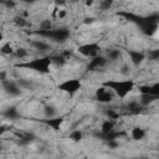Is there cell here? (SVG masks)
I'll list each match as a JSON object with an SVG mask.
<instances>
[{"label":"cell","mask_w":159,"mask_h":159,"mask_svg":"<svg viewBox=\"0 0 159 159\" xmlns=\"http://www.w3.org/2000/svg\"><path fill=\"white\" fill-rule=\"evenodd\" d=\"M31 46L34 47V50H37L41 53H45L46 51H48L51 48V46L43 40H35V41L31 42Z\"/></svg>","instance_id":"9"},{"label":"cell","mask_w":159,"mask_h":159,"mask_svg":"<svg viewBox=\"0 0 159 159\" xmlns=\"http://www.w3.org/2000/svg\"><path fill=\"white\" fill-rule=\"evenodd\" d=\"M51 65H52L51 56H43V57L30 60V61H27L25 63H21L19 66L26 67V68H30V70H34V71H37L40 73H47L50 71Z\"/></svg>","instance_id":"2"},{"label":"cell","mask_w":159,"mask_h":159,"mask_svg":"<svg viewBox=\"0 0 159 159\" xmlns=\"http://www.w3.org/2000/svg\"><path fill=\"white\" fill-rule=\"evenodd\" d=\"M107 88L114 92V94L119 98H125L134 88L133 80H109L103 83Z\"/></svg>","instance_id":"1"},{"label":"cell","mask_w":159,"mask_h":159,"mask_svg":"<svg viewBox=\"0 0 159 159\" xmlns=\"http://www.w3.org/2000/svg\"><path fill=\"white\" fill-rule=\"evenodd\" d=\"M14 22H15V25H16V26H19V27H25V26L27 25L26 19H25V17H22V16H17V17H15Z\"/></svg>","instance_id":"19"},{"label":"cell","mask_w":159,"mask_h":159,"mask_svg":"<svg viewBox=\"0 0 159 159\" xmlns=\"http://www.w3.org/2000/svg\"><path fill=\"white\" fill-rule=\"evenodd\" d=\"M14 52H15V50H12L10 42L2 45V47H1V53H2V55H10V56H11V55H14Z\"/></svg>","instance_id":"18"},{"label":"cell","mask_w":159,"mask_h":159,"mask_svg":"<svg viewBox=\"0 0 159 159\" xmlns=\"http://www.w3.org/2000/svg\"><path fill=\"white\" fill-rule=\"evenodd\" d=\"M82 138H83V133H82V130H80V129H73V130L70 133V139L73 140V142H76V143L81 142Z\"/></svg>","instance_id":"16"},{"label":"cell","mask_w":159,"mask_h":159,"mask_svg":"<svg viewBox=\"0 0 159 159\" xmlns=\"http://www.w3.org/2000/svg\"><path fill=\"white\" fill-rule=\"evenodd\" d=\"M114 92L111 91L109 88H107L106 86H102L99 88L96 89V99L99 102V103H103V104H107V103H111L114 98Z\"/></svg>","instance_id":"5"},{"label":"cell","mask_w":159,"mask_h":159,"mask_svg":"<svg viewBox=\"0 0 159 159\" xmlns=\"http://www.w3.org/2000/svg\"><path fill=\"white\" fill-rule=\"evenodd\" d=\"M56 113H57V111H56V108L53 106H46L45 107V116L47 118H55Z\"/></svg>","instance_id":"17"},{"label":"cell","mask_w":159,"mask_h":159,"mask_svg":"<svg viewBox=\"0 0 159 159\" xmlns=\"http://www.w3.org/2000/svg\"><path fill=\"white\" fill-rule=\"evenodd\" d=\"M135 159H148V158H135Z\"/></svg>","instance_id":"22"},{"label":"cell","mask_w":159,"mask_h":159,"mask_svg":"<svg viewBox=\"0 0 159 159\" xmlns=\"http://www.w3.org/2000/svg\"><path fill=\"white\" fill-rule=\"evenodd\" d=\"M145 137V130L140 127H134L132 129V138L134 140H142Z\"/></svg>","instance_id":"12"},{"label":"cell","mask_w":159,"mask_h":159,"mask_svg":"<svg viewBox=\"0 0 159 159\" xmlns=\"http://www.w3.org/2000/svg\"><path fill=\"white\" fill-rule=\"evenodd\" d=\"M81 87H82L81 81L80 80H76V78L65 80L62 83L58 84V89L62 91V92H66L68 94H73V93L78 92L81 89Z\"/></svg>","instance_id":"4"},{"label":"cell","mask_w":159,"mask_h":159,"mask_svg":"<svg viewBox=\"0 0 159 159\" xmlns=\"http://www.w3.org/2000/svg\"><path fill=\"white\" fill-rule=\"evenodd\" d=\"M14 56H15L17 60H25V58H27V56H29V51H27L26 48H24V47H20V48H16V50H15Z\"/></svg>","instance_id":"15"},{"label":"cell","mask_w":159,"mask_h":159,"mask_svg":"<svg viewBox=\"0 0 159 159\" xmlns=\"http://www.w3.org/2000/svg\"><path fill=\"white\" fill-rule=\"evenodd\" d=\"M113 129H114V120H112V119L104 120V122L102 123V125H101V130H102V133H103L104 135L112 134V133H113Z\"/></svg>","instance_id":"10"},{"label":"cell","mask_w":159,"mask_h":159,"mask_svg":"<svg viewBox=\"0 0 159 159\" xmlns=\"http://www.w3.org/2000/svg\"><path fill=\"white\" fill-rule=\"evenodd\" d=\"M107 60L108 61H118L120 57H122V52H120V50H117V48H114V50H109L108 52H107Z\"/></svg>","instance_id":"13"},{"label":"cell","mask_w":159,"mask_h":159,"mask_svg":"<svg viewBox=\"0 0 159 159\" xmlns=\"http://www.w3.org/2000/svg\"><path fill=\"white\" fill-rule=\"evenodd\" d=\"M2 87L10 96H19L21 92L20 84L15 81H11V80H6L5 82H2Z\"/></svg>","instance_id":"7"},{"label":"cell","mask_w":159,"mask_h":159,"mask_svg":"<svg viewBox=\"0 0 159 159\" xmlns=\"http://www.w3.org/2000/svg\"><path fill=\"white\" fill-rule=\"evenodd\" d=\"M51 61H52V65H56L57 67H62L66 62H67V60L60 53V55H53V56H51Z\"/></svg>","instance_id":"14"},{"label":"cell","mask_w":159,"mask_h":159,"mask_svg":"<svg viewBox=\"0 0 159 159\" xmlns=\"http://www.w3.org/2000/svg\"><path fill=\"white\" fill-rule=\"evenodd\" d=\"M107 62H108L107 57L99 55V56H97V57H94V58H91V61H89L87 68H88V71H96V70H99V68L104 67V66L107 65Z\"/></svg>","instance_id":"6"},{"label":"cell","mask_w":159,"mask_h":159,"mask_svg":"<svg viewBox=\"0 0 159 159\" xmlns=\"http://www.w3.org/2000/svg\"><path fill=\"white\" fill-rule=\"evenodd\" d=\"M128 55L130 57V62L134 65V66H139L144 60H145V55L143 52H139V51H135V50H130L128 51Z\"/></svg>","instance_id":"8"},{"label":"cell","mask_w":159,"mask_h":159,"mask_svg":"<svg viewBox=\"0 0 159 159\" xmlns=\"http://www.w3.org/2000/svg\"><path fill=\"white\" fill-rule=\"evenodd\" d=\"M78 53L82 55L83 57L86 58H94L97 56H99V52H101V47L97 42H89V43H84V45H81L78 46L77 48Z\"/></svg>","instance_id":"3"},{"label":"cell","mask_w":159,"mask_h":159,"mask_svg":"<svg viewBox=\"0 0 159 159\" xmlns=\"http://www.w3.org/2000/svg\"><path fill=\"white\" fill-rule=\"evenodd\" d=\"M143 106L139 103V101L137 102V101H133V102H130L129 104H128V112L130 113V114H139L142 111H143Z\"/></svg>","instance_id":"11"},{"label":"cell","mask_w":159,"mask_h":159,"mask_svg":"<svg viewBox=\"0 0 159 159\" xmlns=\"http://www.w3.org/2000/svg\"><path fill=\"white\" fill-rule=\"evenodd\" d=\"M150 86H152V94L154 97L159 98V82H155V83H153Z\"/></svg>","instance_id":"20"},{"label":"cell","mask_w":159,"mask_h":159,"mask_svg":"<svg viewBox=\"0 0 159 159\" xmlns=\"http://www.w3.org/2000/svg\"><path fill=\"white\" fill-rule=\"evenodd\" d=\"M148 58L150 60H158L159 58V50H150L148 53Z\"/></svg>","instance_id":"21"}]
</instances>
